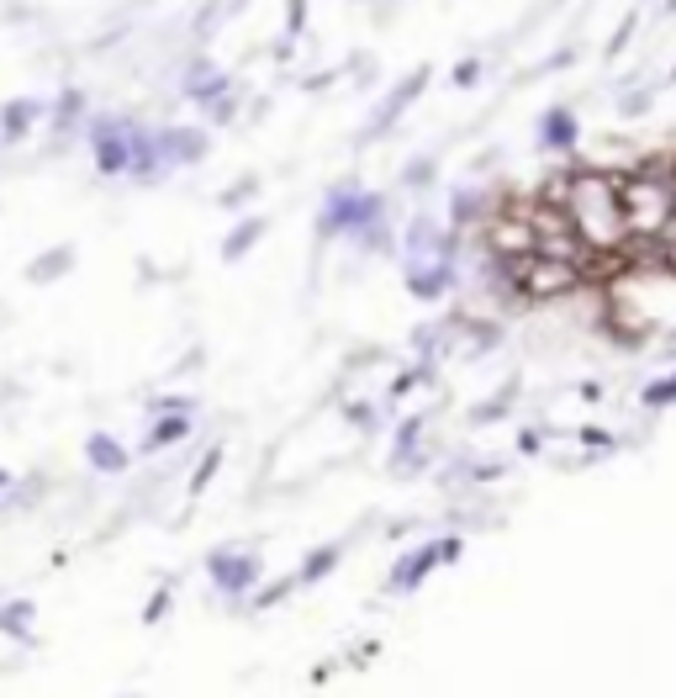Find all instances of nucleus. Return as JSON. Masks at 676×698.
<instances>
[{
	"label": "nucleus",
	"mask_w": 676,
	"mask_h": 698,
	"mask_svg": "<svg viewBox=\"0 0 676 698\" xmlns=\"http://www.w3.org/2000/svg\"><path fill=\"white\" fill-rule=\"evenodd\" d=\"M544 201H555L566 212V223L587 254H618L629 244V223H624V207H618V175L571 170L555 180V191L544 186Z\"/></svg>",
	"instance_id": "obj_1"
},
{
	"label": "nucleus",
	"mask_w": 676,
	"mask_h": 698,
	"mask_svg": "<svg viewBox=\"0 0 676 698\" xmlns=\"http://www.w3.org/2000/svg\"><path fill=\"white\" fill-rule=\"evenodd\" d=\"M618 207H624L629 238H666L676 217V186H671V159L645 154L618 175Z\"/></svg>",
	"instance_id": "obj_2"
},
{
	"label": "nucleus",
	"mask_w": 676,
	"mask_h": 698,
	"mask_svg": "<svg viewBox=\"0 0 676 698\" xmlns=\"http://www.w3.org/2000/svg\"><path fill=\"white\" fill-rule=\"evenodd\" d=\"M90 159L101 175H127V180H154L159 154H154V127L133 117H96L90 122Z\"/></svg>",
	"instance_id": "obj_3"
},
{
	"label": "nucleus",
	"mask_w": 676,
	"mask_h": 698,
	"mask_svg": "<svg viewBox=\"0 0 676 698\" xmlns=\"http://www.w3.org/2000/svg\"><path fill=\"white\" fill-rule=\"evenodd\" d=\"M317 233L323 238H354L365 249H391V233H386V196L360 191L354 180L333 186L323 201V217H317Z\"/></svg>",
	"instance_id": "obj_4"
},
{
	"label": "nucleus",
	"mask_w": 676,
	"mask_h": 698,
	"mask_svg": "<svg viewBox=\"0 0 676 698\" xmlns=\"http://www.w3.org/2000/svg\"><path fill=\"white\" fill-rule=\"evenodd\" d=\"M513 286H518V297H529V302L566 297V291L581 286V270H576V260H560V254L529 249V254H518V260H513Z\"/></svg>",
	"instance_id": "obj_5"
},
{
	"label": "nucleus",
	"mask_w": 676,
	"mask_h": 698,
	"mask_svg": "<svg viewBox=\"0 0 676 698\" xmlns=\"http://www.w3.org/2000/svg\"><path fill=\"white\" fill-rule=\"evenodd\" d=\"M206 577H212L217 593H228V598H243V593H254V582L265 577V566H259V550H212L206 556Z\"/></svg>",
	"instance_id": "obj_6"
},
{
	"label": "nucleus",
	"mask_w": 676,
	"mask_h": 698,
	"mask_svg": "<svg viewBox=\"0 0 676 698\" xmlns=\"http://www.w3.org/2000/svg\"><path fill=\"white\" fill-rule=\"evenodd\" d=\"M460 540H428V545H418V550H407V556L391 566V577H386V587L391 593H412V587H418L428 572H434L439 561H455L460 556Z\"/></svg>",
	"instance_id": "obj_7"
},
{
	"label": "nucleus",
	"mask_w": 676,
	"mask_h": 698,
	"mask_svg": "<svg viewBox=\"0 0 676 698\" xmlns=\"http://www.w3.org/2000/svg\"><path fill=\"white\" fill-rule=\"evenodd\" d=\"M206 127H159L154 133V154H159V170H185V164H201L206 159Z\"/></svg>",
	"instance_id": "obj_8"
},
{
	"label": "nucleus",
	"mask_w": 676,
	"mask_h": 698,
	"mask_svg": "<svg viewBox=\"0 0 676 698\" xmlns=\"http://www.w3.org/2000/svg\"><path fill=\"white\" fill-rule=\"evenodd\" d=\"M423 90H428V64H423V69H412V75H402L397 85H391V96L375 106V117H370V138H375V133H386V127H397L402 112L423 96Z\"/></svg>",
	"instance_id": "obj_9"
},
{
	"label": "nucleus",
	"mask_w": 676,
	"mask_h": 698,
	"mask_svg": "<svg viewBox=\"0 0 676 698\" xmlns=\"http://www.w3.org/2000/svg\"><path fill=\"white\" fill-rule=\"evenodd\" d=\"M455 249H460V233L428 223V217H412L407 223V254L412 260H455Z\"/></svg>",
	"instance_id": "obj_10"
},
{
	"label": "nucleus",
	"mask_w": 676,
	"mask_h": 698,
	"mask_svg": "<svg viewBox=\"0 0 676 698\" xmlns=\"http://www.w3.org/2000/svg\"><path fill=\"white\" fill-rule=\"evenodd\" d=\"M486 244H492V254H502V260H518V254H529V249H534V228H529V217L497 212L492 223H486Z\"/></svg>",
	"instance_id": "obj_11"
},
{
	"label": "nucleus",
	"mask_w": 676,
	"mask_h": 698,
	"mask_svg": "<svg viewBox=\"0 0 676 698\" xmlns=\"http://www.w3.org/2000/svg\"><path fill=\"white\" fill-rule=\"evenodd\" d=\"M455 286V260H412L407 265V291L418 302H439Z\"/></svg>",
	"instance_id": "obj_12"
},
{
	"label": "nucleus",
	"mask_w": 676,
	"mask_h": 698,
	"mask_svg": "<svg viewBox=\"0 0 676 698\" xmlns=\"http://www.w3.org/2000/svg\"><path fill=\"white\" fill-rule=\"evenodd\" d=\"M581 143V122L571 106H550V112L539 117V149H555V154H576Z\"/></svg>",
	"instance_id": "obj_13"
},
{
	"label": "nucleus",
	"mask_w": 676,
	"mask_h": 698,
	"mask_svg": "<svg viewBox=\"0 0 676 698\" xmlns=\"http://www.w3.org/2000/svg\"><path fill=\"white\" fill-rule=\"evenodd\" d=\"M228 90H233V80L222 75V69H212V59H196L185 69V96L201 101V106H212L217 96H228Z\"/></svg>",
	"instance_id": "obj_14"
},
{
	"label": "nucleus",
	"mask_w": 676,
	"mask_h": 698,
	"mask_svg": "<svg viewBox=\"0 0 676 698\" xmlns=\"http://www.w3.org/2000/svg\"><path fill=\"white\" fill-rule=\"evenodd\" d=\"M48 112V101H32V96H22V101H11L6 112H0V143H22L27 133H32V122Z\"/></svg>",
	"instance_id": "obj_15"
},
{
	"label": "nucleus",
	"mask_w": 676,
	"mask_h": 698,
	"mask_svg": "<svg viewBox=\"0 0 676 698\" xmlns=\"http://www.w3.org/2000/svg\"><path fill=\"white\" fill-rule=\"evenodd\" d=\"M85 461H90V471H101V476H122L127 471V445H122V439H111V434H90L85 439Z\"/></svg>",
	"instance_id": "obj_16"
},
{
	"label": "nucleus",
	"mask_w": 676,
	"mask_h": 698,
	"mask_svg": "<svg viewBox=\"0 0 676 698\" xmlns=\"http://www.w3.org/2000/svg\"><path fill=\"white\" fill-rule=\"evenodd\" d=\"M259 238H265V217H238V223H233V233L222 238V260H228V265H238L243 254H249V249L259 244Z\"/></svg>",
	"instance_id": "obj_17"
},
{
	"label": "nucleus",
	"mask_w": 676,
	"mask_h": 698,
	"mask_svg": "<svg viewBox=\"0 0 676 698\" xmlns=\"http://www.w3.org/2000/svg\"><path fill=\"white\" fill-rule=\"evenodd\" d=\"M69 265H74V244H53L48 254H37V260L27 265V281H37V286H43V281H59Z\"/></svg>",
	"instance_id": "obj_18"
},
{
	"label": "nucleus",
	"mask_w": 676,
	"mask_h": 698,
	"mask_svg": "<svg viewBox=\"0 0 676 698\" xmlns=\"http://www.w3.org/2000/svg\"><path fill=\"white\" fill-rule=\"evenodd\" d=\"M185 434H191V413H169V418H159V424L148 429L143 450H148V455H154V450H169V445H180Z\"/></svg>",
	"instance_id": "obj_19"
},
{
	"label": "nucleus",
	"mask_w": 676,
	"mask_h": 698,
	"mask_svg": "<svg viewBox=\"0 0 676 698\" xmlns=\"http://www.w3.org/2000/svg\"><path fill=\"white\" fill-rule=\"evenodd\" d=\"M481 212H486L481 191H455V201H449V233L476 228V223H481Z\"/></svg>",
	"instance_id": "obj_20"
},
{
	"label": "nucleus",
	"mask_w": 676,
	"mask_h": 698,
	"mask_svg": "<svg viewBox=\"0 0 676 698\" xmlns=\"http://www.w3.org/2000/svg\"><path fill=\"white\" fill-rule=\"evenodd\" d=\"M338 556H344V545H317L312 556L302 561V572H296V587H307V582H323L333 566H338Z\"/></svg>",
	"instance_id": "obj_21"
},
{
	"label": "nucleus",
	"mask_w": 676,
	"mask_h": 698,
	"mask_svg": "<svg viewBox=\"0 0 676 698\" xmlns=\"http://www.w3.org/2000/svg\"><path fill=\"white\" fill-rule=\"evenodd\" d=\"M0 635H11V640H27L32 635V603L27 598H16L0 609Z\"/></svg>",
	"instance_id": "obj_22"
},
{
	"label": "nucleus",
	"mask_w": 676,
	"mask_h": 698,
	"mask_svg": "<svg viewBox=\"0 0 676 698\" xmlns=\"http://www.w3.org/2000/svg\"><path fill=\"white\" fill-rule=\"evenodd\" d=\"M80 117H85V90H64L59 96V106H53V122H59V133H74L80 127Z\"/></svg>",
	"instance_id": "obj_23"
},
{
	"label": "nucleus",
	"mask_w": 676,
	"mask_h": 698,
	"mask_svg": "<svg viewBox=\"0 0 676 698\" xmlns=\"http://www.w3.org/2000/svg\"><path fill=\"white\" fill-rule=\"evenodd\" d=\"M217 471H222V445H212V450H206L201 461H196V471H191V498H201V492L212 487V476H217Z\"/></svg>",
	"instance_id": "obj_24"
},
{
	"label": "nucleus",
	"mask_w": 676,
	"mask_h": 698,
	"mask_svg": "<svg viewBox=\"0 0 676 698\" xmlns=\"http://www.w3.org/2000/svg\"><path fill=\"white\" fill-rule=\"evenodd\" d=\"M439 180V159H412L407 170H402V186L407 191H428Z\"/></svg>",
	"instance_id": "obj_25"
},
{
	"label": "nucleus",
	"mask_w": 676,
	"mask_h": 698,
	"mask_svg": "<svg viewBox=\"0 0 676 698\" xmlns=\"http://www.w3.org/2000/svg\"><path fill=\"white\" fill-rule=\"evenodd\" d=\"M640 402H645V408H671V402H676V376H655Z\"/></svg>",
	"instance_id": "obj_26"
},
{
	"label": "nucleus",
	"mask_w": 676,
	"mask_h": 698,
	"mask_svg": "<svg viewBox=\"0 0 676 698\" xmlns=\"http://www.w3.org/2000/svg\"><path fill=\"white\" fill-rule=\"evenodd\" d=\"M507 408H513V387H502L497 402H481V408H471V424H492V418H502Z\"/></svg>",
	"instance_id": "obj_27"
},
{
	"label": "nucleus",
	"mask_w": 676,
	"mask_h": 698,
	"mask_svg": "<svg viewBox=\"0 0 676 698\" xmlns=\"http://www.w3.org/2000/svg\"><path fill=\"white\" fill-rule=\"evenodd\" d=\"M254 587H259V582H254ZM291 587H296V577H280V582H270V587H259V593H254V609H275V603L286 598Z\"/></svg>",
	"instance_id": "obj_28"
},
{
	"label": "nucleus",
	"mask_w": 676,
	"mask_h": 698,
	"mask_svg": "<svg viewBox=\"0 0 676 698\" xmlns=\"http://www.w3.org/2000/svg\"><path fill=\"white\" fill-rule=\"evenodd\" d=\"M249 196H259V180H254V175H243V180H233V191H222L217 201H222V207H243Z\"/></svg>",
	"instance_id": "obj_29"
},
{
	"label": "nucleus",
	"mask_w": 676,
	"mask_h": 698,
	"mask_svg": "<svg viewBox=\"0 0 676 698\" xmlns=\"http://www.w3.org/2000/svg\"><path fill=\"white\" fill-rule=\"evenodd\" d=\"M650 112V90H629L624 101H618V117H645Z\"/></svg>",
	"instance_id": "obj_30"
},
{
	"label": "nucleus",
	"mask_w": 676,
	"mask_h": 698,
	"mask_svg": "<svg viewBox=\"0 0 676 698\" xmlns=\"http://www.w3.org/2000/svg\"><path fill=\"white\" fill-rule=\"evenodd\" d=\"M307 27V0H286V32H302Z\"/></svg>",
	"instance_id": "obj_31"
},
{
	"label": "nucleus",
	"mask_w": 676,
	"mask_h": 698,
	"mask_svg": "<svg viewBox=\"0 0 676 698\" xmlns=\"http://www.w3.org/2000/svg\"><path fill=\"white\" fill-rule=\"evenodd\" d=\"M476 80H481V64H476V59L455 64V85H460V90H465V85H476Z\"/></svg>",
	"instance_id": "obj_32"
},
{
	"label": "nucleus",
	"mask_w": 676,
	"mask_h": 698,
	"mask_svg": "<svg viewBox=\"0 0 676 698\" xmlns=\"http://www.w3.org/2000/svg\"><path fill=\"white\" fill-rule=\"evenodd\" d=\"M164 609H169V593H164V587H159V593H154V598H148V609H143V619H148V624H159V619H164Z\"/></svg>",
	"instance_id": "obj_33"
},
{
	"label": "nucleus",
	"mask_w": 676,
	"mask_h": 698,
	"mask_svg": "<svg viewBox=\"0 0 676 698\" xmlns=\"http://www.w3.org/2000/svg\"><path fill=\"white\" fill-rule=\"evenodd\" d=\"M159 413H191V397H164V402H154Z\"/></svg>",
	"instance_id": "obj_34"
},
{
	"label": "nucleus",
	"mask_w": 676,
	"mask_h": 698,
	"mask_svg": "<svg viewBox=\"0 0 676 698\" xmlns=\"http://www.w3.org/2000/svg\"><path fill=\"white\" fill-rule=\"evenodd\" d=\"M518 450H523V455H539V434H534V429L518 434Z\"/></svg>",
	"instance_id": "obj_35"
},
{
	"label": "nucleus",
	"mask_w": 676,
	"mask_h": 698,
	"mask_svg": "<svg viewBox=\"0 0 676 698\" xmlns=\"http://www.w3.org/2000/svg\"><path fill=\"white\" fill-rule=\"evenodd\" d=\"M11 487V471H0V492H6Z\"/></svg>",
	"instance_id": "obj_36"
}]
</instances>
